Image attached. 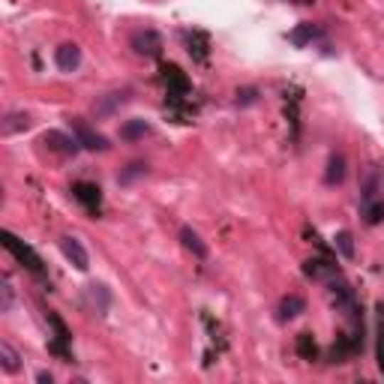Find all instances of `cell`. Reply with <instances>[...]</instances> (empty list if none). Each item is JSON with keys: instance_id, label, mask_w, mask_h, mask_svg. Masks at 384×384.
<instances>
[{"instance_id": "obj_18", "label": "cell", "mask_w": 384, "mask_h": 384, "mask_svg": "<svg viewBox=\"0 0 384 384\" xmlns=\"http://www.w3.org/2000/svg\"><path fill=\"white\" fill-rule=\"evenodd\" d=\"M297 354L304 361H315V358H319V346H315L312 334H300L297 336Z\"/></svg>"}, {"instance_id": "obj_3", "label": "cell", "mask_w": 384, "mask_h": 384, "mask_svg": "<svg viewBox=\"0 0 384 384\" xmlns=\"http://www.w3.org/2000/svg\"><path fill=\"white\" fill-rule=\"evenodd\" d=\"M73 198L78 204H85L90 213H100V208H102V189L96 183H87V181L73 183Z\"/></svg>"}, {"instance_id": "obj_6", "label": "cell", "mask_w": 384, "mask_h": 384, "mask_svg": "<svg viewBox=\"0 0 384 384\" xmlns=\"http://www.w3.org/2000/svg\"><path fill=\"white\" fill-rule=\"evenodd\" d=\"M132 48L135 54H144V58H159V51H162V39L156 31H139V33H132Z\"/></svg>"}, {"instance_id": "obj_24", "label": "cell", "mask_w": 384, "mask_h": 384, "mask_svg": "<svg viewBox=\"0 0 384 384\" xmlns=\"http://www.w3.org/2000/svg\"><path fill=\"white\" fill-rule=\"evenodd\" d=\"M123 102H127V93H112V100H105L100 105V112H114V108L123 105Z\"/></svg>"}, {"instance_id": "obj_8", "label": "cell", "mask_w": 384, "mask_h": 384, "mask_svg": "<svg viewBox=\"0 0 384 384\" xmlns=\"http://www.w3.org/2000/svg\"><path fill=\"white\" fill-rule=\"evenodd\" d=\"M54 63H58L60 73L78 70V63H81V48H78L75 43H63L58 51H54Z\"/></svg>"}, {"instance_id": "obj_12", "label": "cell", "mask_w": 384, "mask_h": 384, "mask_svg": "<svg viewBox=\"0 0 384 384\" xmlns=\"http://www.w3.org/2000/svg\"><path fill=\"white\" fill-rule=\"evenodd\" d=\"M31 114H21V112H12V114H6L4 120H0V132L4 135H16V132H21V129H31Z\"/></svg>"}, {"instance_id": "obj_11", "label": "cell", "mask_w": 384, "mask_h": 384, "mask_svg": "<svg viewBox=\"0 0 384 384\" xmlns=\"http://www.w3.org/2000/svg\"><path fill=\"white\" fill-rule=\"evenodd\" d=\"M342 181H346V156H342V154H334L331 159H327L324 183H327V186H339Z\"/></svg>"}, {"instance_id": "obj_2", "label": "cell", "mask_w": 384, "mask_h": 384, "mask_svg": "<svg viewBox=\"0 0 384 384\" xmlns=\"http://www.w3.org/2000/svg\"><path fill=\"white\" fill-rule=\"evenodd\" d=\"M0 238H4V246H6V250L12 252V255H16L18 258V262L27 267V270H33V273H43V262H39V255L31 250V246H27L24 240H18L16 235H12V231H4V235H0Z\"/></svg>"}, {"instance_id": "obj_15", "label": "cell", "mask_w": 384, "mask_h": 384, "mask_svg": "<svg viewBox=\"0 0 384 384\" xmlns=\"http://www.w3.org/2000/svg\"><path fill=\"white\" fill-rule=\"evenodd\" d=\"M186 43H189V54H196V60H208V36L198 33V31H192L186 33Z\"/></svg>"}, {"instance_id": "obj_1", "label": "cell", "mask_w": 384, "mask_h": 384, "mask_svg": "<svg viewBox=\"0 0 384 384\" xmlns=\"http://www.w3.org/2000/svg\"><path fill=\"white\" fill-rule=\"evenodd\" d=\"M361 216L366 225L384 223V171L378 166H369L361 181Z\"/></svg>"}, {"instance_id": "obj_13", "label": "cell", "mask_w": 384, "mask_h": 384, "mask_svg": "<svg viewBox=\"0 0 384 384\" xmlns=\"http://www.w3.org/2000/svg\"><path fill=\"white\" fill-rule=\"evenodd\" d=\"M306 309V300L304 297H297V294H288V297H282V304H279V321H292V319H297L300 312Z\"/></svg>"}, {"instance_id": "obj_19", "label": "cell", "mask_w": 384, "mask_h": 384, "mask_svg": "<svg viewBox=\"0 0 384 384\" xmlns=\"http://www.w3.org/2000/svg\"><path fill=\"white\" fill-rule=\"evenodd\" d=\"M16 304V288H12L9 277H0V312H9Z\"/></svg>"}, {"instance_id": "obj_14", "label": "cell", "mask_w": 384, "mask_h": 384, "mask_svg": "<svg viewBox=\"0 0 384 384\" xmlns=\"http://www.w3.org/2000/svg\"><path fill=\"white\" fill-rule=\"evenodd\" d=\"M181 240L189 252H196V258H208V246H204L201 235L198 231H192V228H181Z\"/></svg>"}, {"instance_id": "obj_25", "label": "cell", "mask_w": 384, "mask_h": 384, "mask_svg": "<svg viewBox=\"0 0 384 384\" xmlns=\"http://www.w3.org/2000/svg\"><path fill=\"white\" fill-rule=\"evenodd\" d=\"M36 381H43V384H51V381H54V375H51V373H39V375H36Z\"/></svg>"}, {"instance_id": "obj_9", "label": "cell", "mask_w": 384, "mask_h": 384, "mask_svg": "<svg viewBox=\"0 0 384 384\" xmlns=\"http://www.w3.org/2000/svg\"><path fill=\"white\" fill-rule=\"evenodd\" d=\"M321 36V27L319 24H312V21H304V24H297L292 33H288V43L297 46V48H306L309 43H315V39Z\"/></svg>"}, {"instance_id": "obj_23", "label": "cell", "mask_w": 384, "mask_h": 384, "mask_svg": "<svg viewBox=\"0 0 384 384\" xmlns=\"http://www.w3.org/2000/svg\"><path fill=\"white\" fill-rule=\"evenodd\" d=\"M255 100H258V90H255V87H243V90H238V96H235L238 105H252Z\"/></svg>"}, {"instance_id": "obj_22", "label": "cell", "mask_w": 384, "mask_h": 384, "mask_svg": "<svg viewBox=\"0 0 384 384\" xmlns=\"http://www.w3.org/2000/svg\"><path fill=\"white\" fill-rule=\"evenodd\" d=\"M378 366H381V373H384V306H378Z\"/></svg>"}, {"instance_id": "obj_17", "label": "cell", "mask_w": 384, "mask_h": 384, "mask_svg": "<svg viewBox=\"0 0 384 384\" xmlns=\"http://www.w3.org/2000/svg\"><path fill=\"white\" fill-rule=\"evenodd\" d=\"M150 132V127L144 120H127L120 127V139H127V142H135V139H144V135Z\"/></svg>"}, {"instance_id": "obj_10", "label": "cell", "mask_w": 384, "mask_h": 384, "mask_svg": "<svg viewBox=\"0 0 384 384\" xmlns=\"http://www.w3.org/2000/svg\"><path fill=\"white\" fill-rule=\"evenodd\" d=\"M304 273L309 279H334L336 277V267L327 262V258H309L304 265Z\"/></svg>"}, {"instance_id": "obj_4", "label": "cell", "mask_w": 384, "mask_h": 384, "mask_svg": "<svg viewBox=\"0 0 384 384\" xmlns=\"http://www.w3.org/2000/svg\"><path fill=\"white\" fill-rule=\"evenodd\" d=\"M73 129H75V139H78V144L85 147V150H108V147H112V144H108L105 135H100L96 129H90V127H87V123L81 120V117H75V120H73Z\"/></svg>"}, {"instance_id": "obj_21", "label": "cell", "mask_w": 384, "mask_h": 384, "mask_svg": "<svg viewBox=\"0 0 384 384\" xmlns=\"http://www.w3.org/2000/svg\"><path fill=\"white\" fill-rule=\"evenodd\" d=\"M142 174H147V166H144V162H132V166H127V171L117 177V181L120 183H132L135 177H142Z\"/></svg>"}, {"instance_id": "obj_5", "label": "cell", "mask_w": 384, "mask_h": 384, "mask_svg": "<svg viewBox=\"0 0 384 384\" xmlns=\"http://www.w3.org/2000/svg\"><path fill=\"white\" fill-rule=\"evenodd\" d=\"M60 252L66 255V262H73V265H75V270H87V267H90L87 250L81 246V240H78V238L63 235V238H60Z\"/></svg>"}, {"instance_id": "obj_7", "label": "cell", "mask_w": 384, "mask_h": 384, "mask_svg": "<svg viewBox=\"0 0 384 384\" xmlns=\"http://www.w3.org/2000/svg\"><path fill=\"white\" fill-rule=\"evenodd\" d=\"M43 144H46L48 150H54V154H60V156H73L75 150L81 147L78 139H70V135L60 132V129H48V132L43 135Z\"/></svg>"}, {"instance_id": "obj_16", "label": "cell", "mask_w": 384, "mask_h": 384, "mask_svg": "<svg viewBox=\"0 0 384 384\" xmlns=\"http://www.w3.org/2000/svg\"><path fill=\"white\" fill-rule=\"evenodd\" d=\"M18 361H21V358H18V351L12 348L9 342H0V366H4L9 375H12V373H18V366H21Z\"/></svg>"}, {"instance_id": "obj_20", "label": "cell", "mask_w": 384, "mask_h": 384, "mask_svg": "<svg viewBox=\"0 0 384 384\" xmlns=\"http://www.w3.org/2000/svg\"><path fill=\"white\" fill-rule=\"evenodd\" d=\"M334 246L339 250L342 258H354V240H351L348 231H339V235L334 238Z\"/></svg>"}, {"instance_id": "obj_26", "label": "cell", "mask_w": 384, "mask_h": 384, "mask_svg": "<svg viewBox=\"0 0 384 384\" xmlns=\"http://www.w3.org/2000/svg\"><path fill=\"white\" fill-rule=\"evenodd\" d=\"M292 4H315V0H292Z\"/></svg>"}]
</instances>
